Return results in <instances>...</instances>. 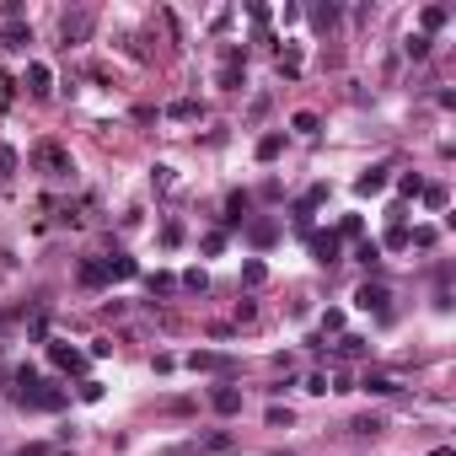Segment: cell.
Here are the masks:
<instances>
[{
	"label": "cell",
	"mask_w": 456,
	"mask_h": 456,
	"mask_svg": "<svg viewBox=\"0 0 456 456\" xmlns=\"http://www.w3.org/2000/svg\"><path fill=\"white\" fill-rule=\"evenodd\" d=\"M11 167H16V151H11V145H0V178H6Z\"/></svg>",
	"instance_id": "484cf974"
},
{
	"label": "cell",
	"mask_w": 456,
	"mask_h": 456,
	"mask_svg": "<svg viewBox=\"0 0 456 456\" xmlns=\"http://www.w3.org/2000/svg\"><path fill=\"white\" fill-rule=\"evenodd\" d=\"M81 285H102V264H81Z\"/></svg>",
	"instance_id": "603a6c76"
},
{
	"label": "cell",
	"mask_w": 456,
	"mask_h": 456,
	"mask_svg": "<svg viewBox=\"0 0 456 456\" xmlns=\"http://www.w3.org/2000/svg\"><path fill=\"white\" fill-rule=\"evenodd\" d=\"M60 33H65V43H86L92 38V11H65Z\"/></svg>",
	"instance_id": "3957f363"
},
{
	"label": "cell",
	"mask_w": 456,
	"mask_h": 456,
	"mask_svg": "<svg viewBox=\"0 0 456 456\" xmlns=\"http://www.w3.org/2000/svg\"><path fill=\"white\" fill-rule=\"evenodd\" d=\"M408 54H413V60H424V54H430V38H424V33L408 38Z\"/></svg>",
	"instance_id": "cb8c5ba5"
},
{
	"label": "cell",
	"mask_w": 456,
	"mask_h": 456,
	"mask_svg": "<svg viewBox=\"0 0 456 456\" xmlns=\"http://www.w3.org/2000/svg\"><path fill=\"white\" fill-rule=\"evenodd\" d=\"M290 124H295L300 134H317V113H295V119H290Z\"/></svg>",
	"instance_id": "7402d4cb"
},
{
	"label": "cell",
	"mask_w": 456,
	"mask_h": 456,
	"mask_svg": "<svg viewBox=\"0 0 456 456\" xmlns=\"http://www.w3.org/2000/svg\"><path fill=\"white\" fill-rule=\"evenodd\" d=\"M279 145H285V134H264V140H258V161H274Z\"/></svg>",
	"instance_id": "4fadbf2b"
},
{
	"label": "cell",
	"mask_w": 456,
	"mask_h": 456,
	"mask_svg": "<svg viewBox=\"0 0 456 456\" xmlns=\"http://www.w3.org/2000/svg\"><path fill=\"white\" fill-rule=\"evenodd\" d=\"M48 81H54V75H48V65H27V92H33V97H43Z\"/></svg>",
	"instance_id": "ba28073f"
},
{
	"label": "cell",
	"mask_w": 456,
	"mask_h": 456,
	"mask_svg": "<svg viewBox=\"0 0 456 456\" xmlns=\"http://www.w3.org/2000/svg\"><path fill=\"white\" fill-rule=\"evenodd\" d=\"M252 241H264V247H268V241H274V226H268V220H258V226H252Z\"/></svg>",
	"instance_id": "d4e9b609"
},
{
	"label": "cell",
	"mask_w": 456,
	"mask_h": 456,
	"mask_svg": "<svg viewBox=\"0 0 456 456\" xmlns=\"http://www.w3.org/2000/svg\"><path fill=\"white\" fill-rule=\"evenodd\" d=\"M167 113H172V119H199V102H172Z\"/></svg>",
	"instance_id": "ffe728a7"
},
{
	"label": "cell",
	"mask_w": 456,
	"mask_h": 456,
	"mask_svg": "<svg viewBox=\"0 0 456 456\" xmlns=\"http://www.w3.org/2000/svg\"><path fill=\"white\" fill-rule=\"evenodd\" d=\"M33 161L48 172V178H65V172H70V161H65V151H60L54 140H43V145H38V151H33Z\"/></svg>",
	"instance_id": "7a4b0ae2"
},
{
	"label": "cell",
	"mask_w": 456,
	"mask_h": 456,
	"mask_svg": "<svg viewBox=\"0 0 456 456\" xmlns=\"http://www.w3.org/2000/svg\"><path fill=\"white\" fill-rule=\"evenodd\" d=\"M22 397L33 403V408H65V392H48V386L43 392H22Z\"/></svg>",
	"instance_id": "30bf717a"
},
{
	"label": "cell",
	"mask_w": 456,
	"mask_h": 456,
	"mask_svg": "<svg viewBox=\"0 0 456 456\" xmlns=\"http://www.w3.org/2000/svg\"><path fill=\"white\" fill-rule=\"evenodd\" d=\"M210 408L215 413H241V392L237 386H215V392H210Z\"/></svg>",
	"instance_id": "277c9868"
},
{
	"label": "cell",
	"mask_w": 456,
	"mask_h": 456,
	"mask_svg": "<svg viewBox=\"0 0 456 456\" xmlns=\"http://www.w3.org/2000/svg\"><path fill=\"white\" fill-rule=\"evenodd\" d=\"M0 43H6V48H27V43H33V33H27L22 22H6V33H0Z\"/></svg>",
	"instance_id": "9c48e42d"
},
{
	"label": "cell",
	"mask_w": 456,
	"mask_h": 456,
	"mask_svg": "<svg viewBox=\"0 0 456 456\" xmlns=\"http://www.w3.org/2000/svg\"><path fill=\"white\" fill-rule=\"evenodd\" d=\"M430 456H456V451H451V445H440V451H430Z\"/></svg>",
	"instance_id": "4316f807"
},
{
	"label": "cell",
	"mask_w": 456,
	"mask_h": 456,
	"mask_svg": "<svg viewBox=\"0 0 456 456\" xmlns=\"http://www.w3.org/2000/svg\"><path fill=\"white\" fill-rule=\"evenodd\" d=\"M365 392H376V397H392V392H397V381H392V376H365Z\"/></svg>",
	"instance_id": "5bb4252c"
},
{
	"label": "cell",
	"mask_w": 456,
	"mask_h": 456,
	"mask_svg": "<svg viewBox=\"0 0 456 456\" xmlns=\"http://www.w3.org/2000/svg\"><path fill=\"white\" fill-rule=\"evenodd\" d=\"M349 430H354V435H381V419H376V413H365V419H354Z\"/></svg>",
	"instance_id": "e0dca14e"
},
{
	"label": "cell",
	"mask_w": 456,
	"mask_h": 456,
	"mask_svg": "<svg viewBox=\"0 0 456 456\" xmlns=\"http://www.w3.org/2000/svg\"><path fill=\"white\" fill-rule=\"evenodd\" d=\"M381 188H386V167H371L360 178V193H381Z\"/></svg>",
	"instance_id": "7c38bea8"
},
{
	"label": "cell",
	"mask_w": 456,
	"mask_h": 456,
	"mask_svg": "<svg viewBox=\"0 0 456 456\" xmlns=\"http://www.w3.org/2000/svg\"><path fill=\"white\" fill-rule=\"evenodd\" d=\"M231 451H237V435L215 430V435H199V440L178 445V451H172V456H231Z\"/></svg>",
	"instance_id": "6da1fadb"
},
{
	"label": "cell",
	"mask_w": 456,
	"mask_h": 456,
	"mask_svg": "<svg viewBox=\"0 0 456 456\" xmlns=\"http://www.w3.org/2000/svg\"><path fill=\"white\" fill-rule=\"evenodd\" d=\"M312 22H317V27H322V33H327V27L338 22V6H317V11H312Z\"/></svg>",
	"instance_id": "ac0fdd59"
},
{
	"label": "cell",
	"mask_w": 456,
	"mask_h": 456,
	"mask_svg": "<svg viewBox=\"0 0 456 456\" xmlns=\"http://www.w3.org/2000/svg\"><path fill=\"white\" fill-rule=\"evenodd\" d=\"M102 274H119V279H129V274H134V258H124V252H113L108 264H102Z\"/></svg>",
	"instance_id": "8fae6325"
},
{
	"label": "cell",
	"mask_w": 456,
	"mask_h": 456,
	"mask_svg": "<svg viewBox=\"0 0 456 456\" xmlns=\"http://www.w3.org/2000/svg\"><path fill=\"white\" fill-rule=\"evenodd\" d=\"M312 252H317V264H338V237H333V231H317Z\"/></svg>",
	"instance_id": "5b68a950"
},
{
	"label": "cell",
	"mask_w": 456,
	"mask_h": 456,
	"mask_svg": "<svg viewBox=\"0 0 456 456\" xmlns=\"http://www.w3.org/2000/svg\"><path fill=\"white\" fill-rule=\"evenodd\" d=\"M354 300H360L365 312H386V300H392V295H386V285H360V295H354Z\"/></svg>",
	"instance_id": "8992f818"
},
{
	"label": "cell",
	"mask_w": 456,
	"mask_h": 456,
	"mask_svg": "<svg viewBox=\"0 0 456 456\" xmlns=\"http://www.w3.org/2000/svg\"><path fill=\"white\" fill-rule=\"evenodd\" d=\"M241 279H247V285H264L268 268H264V264H247V268H241Z\"/></svg>",
	"instance_id": "44dd1931"
},
{
	"label": "cell",
	"mask_w": 456,
	"mask_h": 456,
	"mask_svg": "<svg viewBox=\"0 0 456 456\" xmlns=\"http://www.w3.org/2000/svg\"><path fill=\"white\" fill-rule=\"evenodd\" d=\"M54 365H65V371H81V354H75V349H60V344H54Z\"/></svg>",
	"instance_id": "2e32d148"
},
{
	"label": "cell",
	"mask_w": 456,
	"mask_h": 456,
	"mask_svg": "<svg viewBox=\"0 0 456 456\" xmlns=\"http://www.w3.org/2000/svg\"><path fill=\"white\" fill-rule=\"evenodd\" d=\"M226 220L237 226V220H247V193H231V205H226Z\"/></svg>",
	"instance_id": "9a60e30c"
},
{
	"label": "cell",
	"mask_w": 456,
	"mask_h": 456,
	"mask_svg": "<svg viewBox=\"0 0 456 456\" xmlns=\"http://www.w3.org/2000/svg\"><path fill=\"white\" fill-rule=\"evenodd\" d=\"M338 354H349V360H354V354H365V338H354V333L338 338Z\"/></svg>",
	"instance_id": "d6986e66"
},
{
	"label": "cell",
	"mask_w": 456,
	"mask_h": 456,
	"mask_svg": "<svg viewBox=\"0 0 456 456\" xmlns=\"http://www.w3.org/2000/svg\"><path fill=\"white\" fill-rule=\"evenodd\" d=\"M188 365H193V371H231V360H226V354H215V349H199Z\"/></svg>",
	"instance_id": "52a82bcc"
}]
</instances>
